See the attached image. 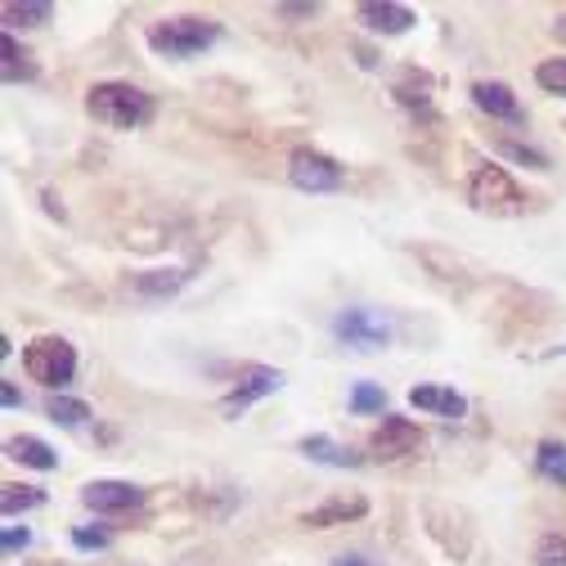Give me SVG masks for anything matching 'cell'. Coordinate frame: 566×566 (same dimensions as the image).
Listing matches in <instances>:
<instances>
[{"label":"cell","instance_id":"cell-2","mask_svg":"<svg viewBox=\"0 0 566 566\" xmlns=\"http://www.w3.org/2000/svg\"><path fill=\"white\" fill-rule=\"evenodd\" d=\"M145 41H149V50L158 59H193L207 45L221 41V23L217 19H193V14H185V19H158V23H149Z\"/></svg>","mask_w":566,"mask_h":566},{"label":"cell","instance_id":"cell-21","mask_svg":"<svg viewBox=\"0 0 566 566\" xmlns=\"http://www.w3.org/2000/svg\"><path fill=\"white\" fill-rule=\"evenodd\" d=\"M0 14H6L10 28H41V23L54 19V6H45V0H23V6L19 0H6V10Z\"/></svg>","mask_w":566,"mask_h":566},{"label":"cell","instance_id":"cell-22","mask_svg":"<svg viewBox=\"0 0 566 566\" xmlns=\"http://www.w3.org/2000/svg\"><path fill=\"white\" fill-rule=\"evenodd\" d=\"M535 468H539V476H548L553 485L566 490V446L562 441H539L535 446Z\"/></svg>","mask_w":566,"mask_h":566},{"label":"cell","instance_id":"cell-3","mask_svg":"<svg viewBox=\"0 0 566 566\" xmlns=\"http://www.w3.org/2000/svg\"><path fill=\"white\" fill-rule=\"evenodd\" d=\"M23 374L32 382H41L50 396L63 391L67 382L77 378V346L67 337H59V333H45V337L28 342L23 346Z\"/></svg>","mask_w":566,"mask_h":566},{"label":"cell","instance_id":"cell-8","mask_svg":"<svg viewBox=\"0 0 566 566\" xmlns=\"http://www.w3.org/2000/svg\"><path fill=\"white\" fill-rule=\"evenodd\" d=\"M283 387V374L279 369H270V365H248L243 374H239V382H234V391L230 396H221V418H239L243 409H252L256 400H265V396H274Z\"/></svg>","mask_w":566,"mask_h":566},{"label":"cell","instance_id":"cell-17","mask_svg":"<svg viewBox=\"0 0 566 566\" xmlns=\"http://www.w3.org/2000/svg\"><path fill=\"white\" fill-rule=\"evenodd\" d=\"M6 454L19 459L23 468H36V472H54V468H59V454H54L41 437H10V441H6Z\"/></svg>","mask_w":566,"mask_h":566},{"label":"cell","instance_id":"cell-4","mask_svg":"<svg viewBox=\"0 0 566 566\" xmlns=\"http://www.w3.org/2000/svg\"><path fill=\"white\" fill-rule=\"evenodd\" d=\"M468 202L481 211V217H522L526 211V193L517 189V180L504 171V167H494V163H481L472 176H468Z\"/></svg>","mask_w":566,"mask_h":566},{"label":"cell","instance_id":"cell-1","mask_svg":"<svg viewBox=\"0 0 566 566\" xmlns=\"http://www.w3.org/2000/svg\"><path fill=\"white\" fill-rule=\"evenodd\" d=\"M86 113L113 130H139L154 122V95L130 82H99L86 95Z\"/></svg>","mask_w":566,"mask_h":566},{"label":"cell","instance_id":"cell-23","mask_svg":"<svg viewBox=\"0 0 566 566\" xmlns=\"http://www.w3.org/2000/svg\"><path fill=\"white\" fill-rule=\"evenodd\" d=\"M387 409V391L378 382H356L350 387V413H382Z\"/></svg>","mask_w":566,"mask_h":566},{"label":"cell","instance_id":"cell-16","mask_svg":"<svg viewBox=\"0 0 566 566\" xmlns=\"http://www.w3.org/2000/svg\"><path fill=\"white\" fill-rule=\"evenodd\" d=\"M185 279H189L185 270H149V274H139L130 283V293L145 297V302H163V297H171V293L185 289Z\"/></svg>","mask_w":566,"mask_h":566},{"label":"cell","instance_id":"cell-11","mask_svg":"<svg viewBox=\"0 0 566 566\" xmlns=\"http://www.w3.org/2000/svg\"><path fill=\"white\" fill-rule=\"evenodd\" d=\"M365 513H369V500H360V494H333L328 504H319V509L302 513V517H297V526H306V531H328V526L360 522Z\"/></svg>","mask_w":566,"mask_h":566},{"label":"cell","instance_id":"cell-15","mask_svg":"<svg viewBox=\"0 0 566 566\" xmlns=\"http://www.w3.org/2000/svg\"><path fill=\"white\" fill-rule=\"evenodd\" d=\"M297 450H302L311 463H324V468H360V463H365L360 454H350V450L337 446L333 437H302Z\"/></svg>","mask_w":566,"mask_h":566},{"label":"cell","instance_id":"cell-29","mask_svg":"<svg viewBox=\"0 0 566 566\" xmlns=\"http://www.w3.org/2000/svg\"><path fill=\"white\" fill-rule=\"evenodd\" d=\"M324 6H319V0H297V6H274V14L279 19H315Z\"/></svg>","mask_w":566,"mask_h":566},{"label":"cell","instance_id":"cell-7","mask_svg":"<svg viewBox=\"0 0 566 566\" xmlns=\"http://www.w3.org/2000/svg\"><path fill=\"white\" fill-rule=\"evenodd\" d=\"M418 446H422L418 422H409V418H400V413H382L378 432L369 437V454L382 459V463H400V459L418 454Z\"/></svg>","mask_w":566,"mask_h":566},{"label":"cell","instance_id":"cell-13","mask_svg":"<svg viewBox=\"0 0 566 566\" xmlns=\"http://www.w3.org/2000/svg\"><path fill=\"white\" fill-rule=\"evenodd\" d=\"M409 405L422 409V413H437V418H463L468 413V400L454 391V387H437V382H422L409 391Z\"/></svg>","mask_w":566,"mask_h":566},{"label":"cell","instance_id":"cell-25","mask_svg":"<svg viewBox=\"0 0 566 566\" xmlns=\"http://www.w3.org/2000/svg\"><path fill=\"white\" fill-rule=\"evenodd\" d=\"M500 154H504V158H513V163H526V167H535V171H544V167H548V158H544L539 149L517 145V139H509V135L500 139Z\"/></svg>","mask_w":566,"mask_h":566},{"label":"cell","instance_id":"cell-27","mask_svg":"<svg viewBox=\"0 0 566 566\" xmlns=\"http://www.w3.org/2000/svg\"><path fill=\"white\" fill-rule=\"evenodd\" d=\"M73 544H77L82 553H104V548H108V531H99V526H95V531H91V526H77V531H73Z\"/></svg>","mask_w":566,"mask_h":566},{"label":"cell","instance_id":"cell-10","mask_svg":"<svg viewBox=\"0 0 566 566\" xmlns=\"http://www.w3.org/2000/svg\"><path fill=\"white\" fill-rule=\"evenodd\" d=\"M356 19H360L374 36H405V32L418 23V14H413L409 6H396V0H365V6L356 10Z\"/></svg>","mask_w":566,"mask_h":566},{"label":"cell","instance_id":"cell-33","mask_svg":"<svg viewBox=\"0 0 566 566\" xmlns=\"http://www.w3.org/2000/svg\"><path fill=\"white\" fill-rule=\"evenodd\" d=\"M553 32H557V36H566V19H557V28H553Z\"/></svg>","mask_w":566,"mask_h":566},{"label":"cell","instance_id":"cell-19","mask_svg":"<svg viewBox=\"0 0 566 566\" xmlns=\"http://www.w3.org/2000/svg\"><path fill=\"white\" fill-rule=\"evenodd\" d=\"M0 50H6V63H0V77H6L10 86H19V82H32L36 77V63H32V54L6 32V45H0Z\"/></svg>","mask_w":566,"mask_h":566},{"label":"cell","instance_id":"cell-24","mask_svg":"<svg viewBox=\"0 0 566 566\" xmlns=\"http://www.w3.org/2000/svg\"><path fill=\"white\" fill-rule=\"evenodd\" d=\"M535 82L548 91V95H566V59H544L535 67Z\"/></svg>","mask_w":566,"mask_h":566},{"label":"cell","instance_id":"cell-12","mask_svg":"<svg viewBox=\"0 0 566 566\" xmlns=\"http://www.w3.org/2000/svg\"><path fill=\"white\" fill-rule=\"evenodd\" d=\"M472 104L481 108V113H490V117H500V122H522V104H517V95H513V86H504V82H472Z\"/></svg>","mask_w":566,"mask_h":566},{"label":"cell","instance_id":"cell-30","mask_svg":"<svg viewBox=\"0 0 566 566\" xmlns=\"http://www.w3.org/2000/svg\"><path fill=\"white\" fill-rule=\"evenodd\" d=\"M0 405H6V409H19L23 405V396H19L14 382H0Z\"/></svg>","mask_w":566,"mask_h":566},{"label":"cell","instance_id":"cell-31","mask_svg":"<svg viewBox=\"0 0 566 566\" xmlns=\"http://www.w3.org/2000/svg\"><path fill=\"white\" fill-rule=\"evenodd\" d=\"M333 566H374L365 553H342V557H333Z\"/></svg>","mask_w":566,"mask_h":566},{"label":"cell","instance_id":"cell-18","mask_svg":"<svg viewBox=\"0 0 566 566\" xmlns=\"http://www.w3.org/2000/svg\"><path fill=\"white\" fill-rule=\"evenodd\" d=\"M41 504H45V490H36V485H19V481L0 485V513H6V517L32 513V509H41Z\"/></svg>","mask_w":566,"mask_h":566},{"label":"cell","instance_id":"cell-32","mask_svg":"<svg viewBox=\"0 0 566 566\" xmlns=\"http://www.w3.org/2000/svg\"><path fill=\"white\" fill-rule=\"evenodd\" d=\"M41 198H45V211H50V217H59V221H63V207L54 202V193H50V189H41Z\"/></svg>","mask_w":566,"mask_h":566},{"label":"cell","instance_id":"cell-26","mask_svg":"<svg viewBox=\"0 0 566 566\" xmlns=\"http://www.w3.org/2000/svg\"><path fill=\"white\" fill-rule=\"evenodd\" d=\"M535 562L539 566H566V539L562 535H544L535 544Z\"/></svg>","mask_w":566,"mask_h":566},{"label":"cell","instance_id":"cell-5","mask_svg":"<svg viewBox=\"0 0 566 566\" xmlns=\"http://www.w3.org/2000/svg\"><path fill=\"white\" fill-rule=\"evenodd\" d=\"M333 337L350 350H382L391 346V324L369 306H346L333 315Z\"/></svg>","mask_w":566,"mask_h":566},{"label":"cell","instance_id":"cell-20","mask_svg":"<svg viewBox=\"0 0 566 566\" xmlns=\"http://www.w3.org/2000/svg\"><path fill=\"white\" fill-rule=\"evenodd\" d=\"M45 418H50V422H63V428H82V422L91 418V405L54 391V396H45Z\"/></svg>","mask_w":566,"mask_h":566},{"label":"cell","instance_id":"cell-9","mask_svg":"<svg viewBox=\"0 0 566 566\" xmlns=\"http://www.w3.org/2000/svg\"><path fill=\"white\" fill-rule=\"evenodd\" d=\"M82 504L95 513H126L145 504V490L130 481H86L82 485Z\"/></svg>","mask_w":566,"mask_h":566},{"label":"cell","instance_id":"cell-14","mask_svg":"<svg viewBox=\"0 0 566 566\" xmlns=\"http://www.w3.org/2000/svg\"><path fill=\"white\" fill-rule=\"evenodd\" d=\"M391 95H396L400 108H409V113H418V117H432V77L418 73V67H409V73L391 86Z\"/></svg>","mask_w":566,"mask_h":566},{"label":"cell","instance_id":"cell-6","mask_svg":"<svg viewBox=\"0 0 566 566\" xmlns=\"http://www.w3.org/2000/svg\"><path fill=\"white\" fill-rule=\"evenodd\" d=\"M289 180L306 193H333L346 180V167L319 149H293L289 154Z\"/></svg>","mask_w":566,"mask_h":566},{"label":"cell","instance_id":"cell-28","mask_svg":"<svg viewBox=\"0 0 566 566\" xmlns=\"http://www.w3.org/2000/svg\"><path fill=\"white\" fill-rule=\"evenodd\" d=\"M28 544H32V531L28 526H6V535H0V548H6V557L23 553Z\"/></svg>","mask_w":566,"mask_h":566}]
</instances>
